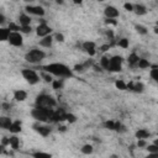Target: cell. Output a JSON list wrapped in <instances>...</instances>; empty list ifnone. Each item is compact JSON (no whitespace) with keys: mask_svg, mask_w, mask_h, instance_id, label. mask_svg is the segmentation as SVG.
<instances>
[{"mask_svg":"<svg viewBox=\"0 0 158 158\" xmlns=\"http://www.w3.org/2000/svg\"><path fill=\"white\" fill-rule=\"evenodd\" d=\"M32 156H34V157H51L49 153H43V152H36V153H34Z\"/></svg>","mask_w":158,"mask_h":158,"instance_id":"74e56055","label":"cell"},{"mask_svg":"<svg viewBox=\"0 0 158 158\" xmlns=\"http://www.w3.org/2000/svg\"><path fill=\"white\" fill-rule=\"evenodd\" d=\"M109 48H110V45H105V46H103V47H101V51H103V52H105V51H108Z\"/></svg>","mask_w":158,"mask_h":158,"instance_id":"7bdbcfd3","label":"cell"},{"mask_svg":"<svg viewBox=\"0 0 158 158\" xmlns=\"http://www.w3.org/2000/svg\"><path fill=\"white\" fill-rule=\"evenodd\" d=\"M157 26H158V21H157Z\"/></svg>","mask_w":158,"mask_h":158,"instance_id":"816d5d0a","label":"cell"},{"mask_svg":"<svg viewBox=\"0 0 158 158\" xmlns=\"http://www.w3.org/2000/svg\"><path fill=\"white\" fill-rule=\"evenodd\" d=\"M32 31V29H31V26L29 25V26H21V31L20 32H25V34H30Z\"/></svg>","mask_w":158,"mask_h":158,"instance_id":"8d00e7d4","label":"cell"},{"mask_svg":"<svg viewBox=\"0 0 158 158\" xmlns=\"http://www.w3.org/2000/svg\"><path fill=\"white\" fill-rule=\"evenodd\" d=\"M154 32H156V34H158V26H156V27H154Z\"/></svg>","mask_w":158,"mask_h":158,"instance_id":"7dc6e473","label":"cell"},{"mask_svg":"<svg viewBox=\"0 0 158 158\" xmlns=\"http://www.w3.org/2000/svg\"><path fill=\"white\" fill-rule=\"evenodd\" d=\"M65 120H67L68 122H75L77 119H75V116H74L73 114H67V115H65Z\"/></svg>","mask_w":158,"mask_h":158,"instance_id":"836d02e7","label":"cell"},{"mask_svg":"<svg viewBox=\"0 0 158 158\" xmlns=\"http://www.w3.org/2000/svg\"><path fill=\"white\" fill-rule=\"evenodd\" d=\"M151 78L153 79L154 82L158 83V67H153V69H151Z\"/></svg>","mask_w":158,"mask_h":158,"instance_id":"4316f807","label":"cell"},{"mask_svg":"<svg viewBox=\"0 0 158 158\" xmlns=\"http://www.w3.org/2000/svg\"><path fill=\"white\" fill-rule=\"evenodd\" d=\"M72 2H73L74 4H82V3H83V0H72Z\"/></svg>","mask_w":158,"mask_h":158,"instance_id":"bcb514c9","label":"cell"},{"mask_svg":"<svg viewBox=\"0 0 158 158\" xmlns=\"http://www.w3.org/2000/svg\"><path fill=\"white\" fill-rule=\"evenodd\" d=\"M122 68V57L121 56H114L110 58L109 69L110 72H120Z\"/></svg>","mask_w":158,"mask_h":158,"instance_id":"8992f818","label":"cell"},{"mask_svg":"<svg viewBox=\"0 0 158 158\" xmlns=\"http://www.w3.org/2000/svg\"><path fill=\"white\" fill-rule=\"evenodd\" d=\"M57 105L56 100L47 94H41L36 98V106H43V108H54Z\"/></svg>","mask_w":158,"mask_h":158,"instance_id":"277c9868","label":"cell"},{"mask_svg":"<svg viewBox=\"0 0 158 158\" xmlns=\"http://www.w3.org/2000/svg\"><path fill=\"white\" fill-rule=\"evenodd\" d=\"M105 22H106L108 25H114V26H116V25H117V21H116L115 19H106V20H105Z\"/></svg>","mask_w":158,"mask_h":158,"instance_id":"f35d334b","label":"cell"},{"mask_svg":"<svg viewBox=\"0 0 158 158\" xmlns=\"http://www.w3.org/2000/svg\"><path fill=\"white\" fill-rule=\"evenodd\" d=\"M147 149H148V152H151V153H158V146H157L156 143L147 146Z\"/></svg>","mask_w":158,"mask_h":158,"instance_id":"4dcf8cb0","label":"cell"},{"mask_svg":"<svg viewBox=\"0 0 158 158\" xmlns=\"http://www.w3.org/2000/svg\"><path fill=\"white\" fill-rule=\"evenodd\" d=\"M26 11L31 15H36V16H43L45 15V10L42 6H32V5H29L26 6Z\"/></svg>","mask_w":158,"mask_h":158,"instance_id":"9c48e42d","label":"cell"},{"mask_svg":"<svg viewBox=\"0 0 158 158\" xmlns=\"http://www.w3.org/2000/svg\"><path fill=\"white\" fill-rule=\"evenodd\" d=\"M52 85H53V89H59L62 87V81H53Z\"/></svg>","mask_w":158,"mask_h":158,"instance_id":"e575fe53","label":"cell"},{"mask_svg":"<svg viewBox=\"0 0 158 158\" xmlns=\"http://www.w3.org/2000/svg\"><path fill=\"white\" fill-rule=\"evenodd\" d=\"M43 69L46 72L51 73L52 75H56V77H59V78H70V77H73L72 69H69L63 63H51V64L45 65Z\"/></svg>","mask_w":158,"mask_h":158,"instance_id":"6da1fadb","label":"cell"},{"mask_svg":"<svg viewBox=\"0 0 158 158\" xmlns=\"http://www.w3.org/2000/svg\"><path fill=\"white\" fill-rule=\"evenodd\" d=\"M51 32H52V29H51L46 22H42V24L38 25L37 29H36V34H37V36H40V37L48 36V35H51Z\"/></svg>","mask_w":158,"mask_h":158,"instance_id":"ba28073f","label":"cell"},{"mask_svg":"<svg viewBox=\"0 0 158 158\" xmlns=\"http://www.w3.org/2000/svg\"><path fill=\"white\" fill-rule=\"evenodd\" d=\"M151 136V133L147 131V130H144V128H141V130H138L137 132H136V137L140 140V138H143V140H146V138H148Z\"/></svg>","mask_w":158,"mask_h":158,"instance_id":"ffe728a7","label":"cell"},{"mask_svg":"<svg viewBox=\"0 0 158 158\" xmlns=\"http://www.w3.org/2000/svg\"><path fill=\"white\" fill-rule=\"evenodd\" d=\"M115 85H116V88L120 89V90H126V89H127V84L122 81V79H119V81L115 83Z\"/></svg>","mask_w":158,"mask_h":158,"instance_id":"484cf974","label":"cell"},{"mask_svg":"<svg viewBox=\"0 0 158 158\" xmlns=\"http://www.w3.org/2000/svg\"><path fill=\"white\" fill-rule=\"evenodd\" d=\"M19 24H20L21 26H29V25L31 24V19H30V16H29V15H26V14L20 15V16H19Z\"/></svg>","mask_w":158,"mask_h":158,"instance_id":"e0dca14e","label":"cell"},{"mask_svg":"<svg viewBox=\"0 0 158 158\" xmlns=\"http://www.w3.org/2000/svg\"><path fill=\"white\" fill-rule=\"evenodd\" d=\"M54 110L52 108H43V106H36V109L32 110L31 115L34 116V119H36L37 121L41 122H46V121H51L52 116H53Z\"/></svg>","mask_w":158,"mask_h":158,"instance_id":"7a4b0ae2","label":"cell"},{"mask_svg":"<svg viewBox=\"0 0 158 158\" xmlns=\"http://www.w3.org/2000/svg\"><path fill=\"white\" fill-rule=\"evenodd\" d=\"M143 84L142 83H140V82H130L128 84H127V89L128 90H132V92H136V93H142L143 92Z\"/></svg>","mask_w":158,"mask_h":158,"instance_id":"8fae6325","label":"cell"},{"mask_svg":"<svg viewBox=\"0 0 158 158\" xmlns=\"http://www.w3.org/2000/svg\"><path fill=\"white\" fill-rule=\"evenodd\" d=\"M25 2H32V0H25Z\"/></svg>","mask_w":158,"mask_h":158,"instance_id":"f907efd6","label":"cell"},{"mask_svg":"<svg viewBox=\"0 0 158 158\" xmlns=\"http://www.w3.org/2000/svg\"><path fill=\"white\" fill-rule=\"evenodd\" d=\"M137 146L138 147H146V141L143 138H140L138 142H137Z\"/></svg>","mask_w":158,"mask_h":158,"instance_id":"b9f144b4","label":"cell"},{"mask_svg":"<svg viewBox=\"0 0 158 158\" xmlns=\"http://www.w3.org/2000/svg\"><path fill=\"white\" fill-rule=\"evenodd\" d=\"M4 21H5V16H4V14H2V15H0V22L3 24Z\"/></svg>","mask_w":158,"mask_h":158,"instance_id":"f6af8a7d","label":"cell"},{"mask_svg":"<svg viewBox=\"0 0 158 158\" xmlns=\"http://www.w3.org/2000/svg\"><path fill=\"white\" fill-rule=\"evenodd\" d=\"M135 29H136V31H137L138 34H141V35H146V34L148 32V30H147L144 26H142V25H136Z\"/></svg>","mask_w":158,"mask_h":158,"instance_id":"f1b7e54d","label":"cell"},{"mask_svg":"<svg viewBox=\"0 0 158 158\" xmlns=\"http://www.w3.org/2000/svg\"><path fill=\"white\" fill-rule=\"evenodd\" d=\"M117 45L120 47H122V48H127L128 47V40L127 38H121V40H119Z\"/></svg>","mask_w":158,"mask_h":158,"instance_id":"f546056e","label":"cell"},{"mask_svg":"<svg viewBox=\"0 0 158 158\" xmlns=\"http://www.w3.org/2000/svg\"><path fill=\"white\" fill-rule=\"evenodd\" d=\"M83 49L87 53H89L90 56H94L95 54V43L92 42V41H87V42L83 43Z\"/></svg>","mask_w":158,"mask_h":158,"instance_id":"7c38bea8","label":"cell"},{"mask_svg":"<svg viewBox=\"0 0 158 158\" xmlns=\"http://www.w3.org/2000/svg\"><path fill=\"white\" fill-rule=\"evenodd\" d=\"M84 69H87L84 64H77L74 67V70H77V72H84Z\"/></svg>","mask_w":158,"mask_h":158,"instance_id":"d590c367","label":"cell"},{"mask_svg":"<svg viewBox=\"0 0 158 158\" xmlns=\"http://www.w3.org/2000/svg\"><path fill=\"white\" fill-rule=\"evenodd\" d=\"M56 2H57L58 4H62V3H63V0H56Z\"/></svg>","mask_w":158,"mask_h":158,"instance_id":"c3c4849f","label":"cell"},{"mask_svg":"<svg viewBox=\"0 0 158 158\" xmlns=\"http://www.w3.org/2000/svg\"><path fill=\"white\" fill-rule=\"evenodd\" d=\"M10 147L13 149H18L20 147V140L16 136H11L10 137Z\"/></svg>","mask_w":158,"mask_h":158,"instance_id":"603a6c76","label":"cell"},{"mask_svg":"<svg viewBox=\"0 0 158 158\" xmlns=\"http://www.w3.org/2000/svg\"><path fill=\"white\" fill-rule=\"evenodd\" d=\"M124 8H125L127 11H133V5H131V4H128V3H126V4L124 5Z\"/></svg>","mask_w":158,"mask_h":158,"instance_id":"60d3db41","label":"cell"},{"mask_svg":"<svg viewBox=\"0 0 158 158\" xmlns=\"http://www.w3.org/2000/svg\"><path fill=\"white\" fill-rule=\"evenodd\" d=\"M54 38H56L58 42H63V41H64V36H63L62 34H56Z\"/></svg>","mask_w":158,"mask_h":158,"instance_id":"ab89813d","label":"cell"},{"mask_svg":"<svg viewBox=\"0 0 158 158\" xmlns=\"http://www.w3.org/2000/svg\"><path fill=\"white\" fill-rule=\"evenodd\" d=\"M11 124H13V121L10 120V117H6V116L0 117V126H2V128L9 130L10 126H11Z\"/></svg>","mask_w":158,"mask_h":158,"instance_id":"2e32d148","label":"cell"},{"mask_svg":"<svg viewBox=\"0 0 158 158\" xmlns=\"http://www.w3.org/2000/svg\"><path fill=\"white\" fill-rule=\"evenodd\" d=\"M52 42H53V37H52L51 35H48V36H45V37H42V40L40 41V45H41L42 47L49 48V47L52 46Z\"/></svg>","mask_w":158,"mask_h":158,"instance_id":"9a60e30c","label":"cell"},{"mask_svg":"<svg viewBox=\"0 0 158 158\" xmlns=\"http://www.w3.org/2000/svg\"><path fill=\"white\" fill-rule=\"evenodd\" d=\"M9 29L11 31H21V25H16V24L11 22V24H9Z\"/></svg>","mask_w":158,"mask_h":158,"instance_id":"d6a6232c","label":"cell"},{"mask_svg":"<svg viewBox=\"0 0 158 158\" xmlns=\"http://www.w3.org/2000/svg\"><path fill=\"white\" fill-rule=\"evenodd\" d=\"M42 77H43V79H45L47 83L53 82V79H52V77H51V73H48V72H46V70H45V73L42 74Z\"/></svg>","mask_w":158,"mask_h":158,"instance_id":"1f68e13d","label":"cell"},{"mask_svg":"<svg viewBox=\"0 0 158 158\" xmlns=\"http://www.w3.org/2000/svg\"><path fill=\"white\" fill-rule=\"evenodd\" d=\"M35 127V130L41 135V136H48L49 133H51V128L48 127V126H41V125H35L34 126Z\"/></svg>","mask_w":158,"mask_h":158,"instance_id":"4fadbf2b","label":"cell"},{"mask_svg":"<svg viewBox=\"0 0 158 158\" xmlns=\"http://www.w3.org/2000/svg\"><path fill=\"white\" fill-rule=\"evenodd\" d=\"M22 77L26 79V82L30 84H37L40 82V77L38 74L32 70V69H22Z\"/></svg>","mask_w":158,"mask_h":158,"instance_id":"5b68a950","label":"cell"},{"mask_svg":"<svg viewBox=\"0 0 158 158\" xmlns=\"http://www.w3.org/2000/svg\"><path fill=\"white\" fill-rule=\"evenodd\" d=\"M27 98V93L25 90H15L14 92V99L16 101H24Z\"/></svg>","mask_w":158,"mask_h":158,"instance_id":"5bb4252c","label":"cell"},{"mask_svg":"<svg viewBox=\"0 0 158 158\" xmlns=\"http://www.w3.org/2000/svg\"><path fill=\"white\" fill-rule=\"evenodd\" d=\"M82 152H83L84 154H90V153H93V146H92V144H84L83 148H82Z\"/></svg>","mask_w":158,"mask_h":158,"instance_id":"83f0119b","label":"cell"},{"mask_svg":"<svg viewBox=\"0 0 158 158\" xmlns=\"http://www.w3.org/2000/svg\"><path fill=\"white\" fill-rule=\"evenodd\" d=\"M154 143H156V144L158 146V140H156V141H154Z\"/></svg>","mask_w":158,"mask_h":158,"instance_id":"681fc988","label":"cell"},{"mask_svg":"<svg viewBox=\"0 0 158 158\" xmlns=\"http://www.w3.org/2000/svg\"><path fill=\"white\" fill-rule=\"evenodd\" d=\"M46 57V53L42 51V49H37V48H34L31 49L30 52L26 53L25 56V59L29 62V63H32V64H37L40 63L43 58Z\"/></svg>","mask_w":158,"mask_h":158,"instance_id":"3957f363","label":"cell"},{"mask_svg":"<svg viewBox=\"0 0 158 158\" xmlns=\"http://www.w3.org/2000/svg\"><path fill=\"white\" fill-rule=\"evenodd\" d=\"M138 61H140V57L136 54V53H131L130 56H128V64L130 65H137V63H138Z\"/></svg>","mask_w":158,"mask_h":158,"instance_id":"7402d4cb","label":"cell"},{"mask_svg":"<svg viewBox=\"0 0 158 158\" xmlns=\"http://www.w3.org/2000/svg\"><path fill=\"white\" fill-rule=\"evenodd\" d=\"M109 64H110V58L106 56H103L100 59V67L104 69H109Z\"/></svg>","mask_w":158,"mask_h":158,"instance_id":"cb8c5ba5","label":"cell"},{"mask_svg":"<svg viewBox=\"0 0 158 158\" xmlns=\"http://www.w3.org/2000/svg\"><path fill=\"white\" fill-rule=\"evenodd\" d=\"M3 108H4V110H9V108H10V104H6V103H4V104H3Z\"/></svg>","mask_w":158,"mask_h":158,"instance_id":"ee69618b","label":"cell"},{"mask_svg":"<svg viewBox=\"0 0 158 158\" xmlns=\"http://www.w3.org/2000/svg\"><path fill=\"white\" fill-rule=\"evenodd\" d=\"M137 67L141 68V69H146V68H149L151 64H149V62H148L147 59H141V58H140V61H138V63H137Z\"/></svg>","mask_w":158,"mask_h":158,"instance_id":"d4e9b609","label":"cell"},{"mask_svg":"<svg viewBox=\"0 0 158 158\" xmlns=\"http://www.w3.org/2000/svg\"><path fill=\"white\" fill-rule=\"evenodd\" d=\"M104 14H105L106 19H116L120 15L119 10L115 6H106L105 10H104Z\"/></svg>","mask_w":158,"mask_h":158,"instance_id":"30bf717a","label":"cell"},{"mask_svg":"<svg viewBox=\"0 0 158 158\" xmlns=\"http://www.w3.org/2000/svg\"><path fill=\"white\" fill-rule=\"evenodd\" d=\"M133 11H135L137 15H140V16H141V15H146L147 9H146L143 5H138V4H137V5H135V6H133Z\"/></svg>","mask_w":158,"mask_h":158,"instance_id":"44dd1931","label":"cell"},{"mask_svg":"<svg viewBox=\"0 0 158 158\" xmlns=\"http://www.w3.org/2000/svg\"><path fill=\"white\" fill-rule=\"evenodd\" d=\"M10 34H11L10 29H4V27L0 29V40H2V41H8Z\"/></svg>","mask_w":158,"mask_h":158,"instance_id":"d6986e66","label":"cell"},{"mask_svg":"<svg viewBox=\"0 0 158 158\" xmlns=\"http://www.w3.org/2000/svg\"><path fill=\"white\" fill-rule=\"evenodd\" d=\"M9 131L13 132V133L20 132V131H21V121H19V120L13 121V124H11V126H10V128H9Z\"/></svg>","mask_w":158,"mask_h":158,"instance_id":"ac0fdd59","label":"cell"},{"mask_svg":"<svg viewBox=\"0 0 158 158\" xmlns=\"http://www.w3.org/2000/svg\"><path fill=\"white\" fill-rule=\"evenodd\" d=\"M8 41L10 42V45H13V46H15V47H21V46H22V42H24L22 35H21L19 31H11V34H10Z\"/></svg>","mask_w":158,"mask_h":158,"instance_id":"52a82bcc","label":"cell"}]
</instances>
